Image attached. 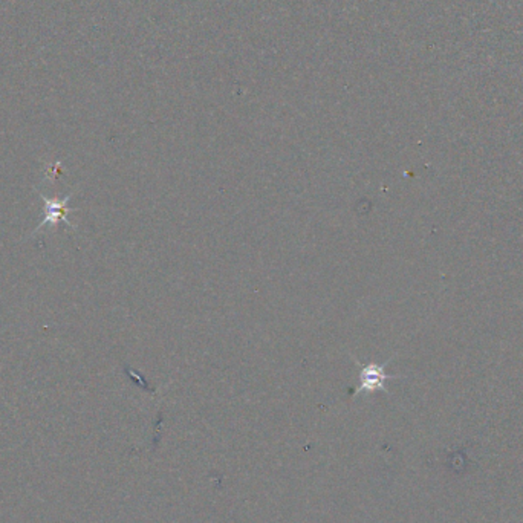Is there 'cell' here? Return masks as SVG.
I'll use <instances>...</instances> for the list:
<instances>
[{
	"instance_id": "cell-2",
	"label": "cell",
	"mask_w": 523,
	"mask_h": 523,
	"mask_svg": "<svg viewBox=\"0 0 523 523\" xmlns=\"http://www.w3.org/2000/svg\"><path fill=\"white\" fill-rule=\"evenodd\" d=\"M68 199L69 196H66L64 199H45V219L43 222L40 224L38 230L42 227H46V224L49 225H57L59 222H68V215H69V207H68Z\"/></svg>"
},
{
	"instance_id": "cell-1",
	"label": "cell",
	"mask_w": 523,
	"mask_h": 523,
	"mask_svg": "<svg viewBox=\"0 0 523 523\" xmlns=\"http://www.w3.org/2000/svg\"><path fill=\"white\" fill-rule=\"evenodd\" d=\"M386 364H378V363H369L361 367L359 371V384L357 386L354 394H359V392H375V390H386V384L387 380H394L396 377L394 375H389L384 372L386 369Z\"/></svg>"
}]
</instances>
